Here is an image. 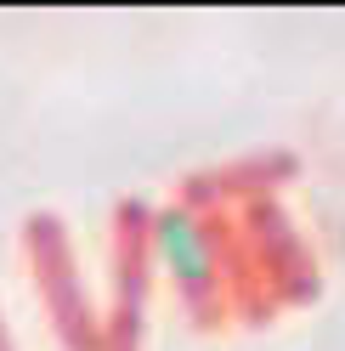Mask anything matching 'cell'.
Masks as SVG:
<instances>
[{"label":"cell","instance_id":"4","mask_svg":"<svg viewBox=\"0 0 345 351\" xmlns=\"http://www.w3.org/2000/svg\"><path fill=\"white\" fill-rule=\"evenodd\" d=\"M0 351H12V340H6V323H0Z\"/></svg>","mask_w":345,"mask_h":351},{"label":"cell","instance_id":"3","mask_svg":"<svg viewBox=\"0 0 345 351\" xmlns=\"http://www.w3.org/2000/svg\"><path fill=\"white\" fill-rule=\"evenodd\" d=\"M153 278V215L142 204H119L114 215V306L102 323V351H142V312Z\"/></svg>","mask_w":345,"mask_h":351},{"label":"cell","instance_id":"2","mask_svg":"<svg viewBox=\"0 0 345 351\" xmlns=\"http://www.w3.org/2000/svg\"><path fill=\"white\" fill-rule=\"evenodd\" d=\"M23 244H29V272H34L40 289H46V312L57 323L62 346L68 351H102V323L91 312V300H85V289H79L62 221L57 215H34V221L23 227Z\"/></svg>","mask_w":345,"mask_h":351},{"label":"cell","instance_id":"1","mask_svg":"<svg viewBox=\"0 0 345 351\" xmlns=\"http://www.w3.org/2000/svg\"><path fill=\"white\" fill-rule=\"evenodd\" d=\"M153 261L181 289L192 323L215 328L227 317V272H221V238L199 215V204H170L153 215Z\"/></svg>","mask_w":345,"mask_h":351}]
</instances>
